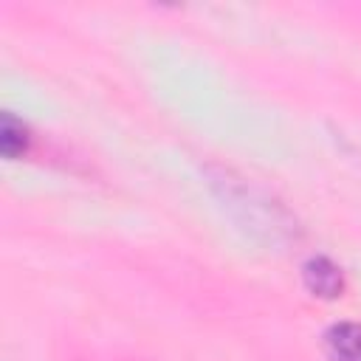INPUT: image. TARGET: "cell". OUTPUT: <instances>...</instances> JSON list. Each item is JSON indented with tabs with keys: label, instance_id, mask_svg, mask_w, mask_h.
Returning <instances> with one entry per match:
<instances>
[{
	"label": "cell",
	"instance_id": "1",
	"mask_svg": "<svg viewBox=\"0 0 361 361\" xmlns=\"http://www.w3.org/2000/svg\"><path fill=\"white\" fill-rule=\"evenodd\" d=\"M209 186L240 231L265 245H285L302 234L299 220L265 189L234 175L231 169H209Z\"/></svg>",
	"mask_w": 361,
	"mask_h": 361
},
{
	"label": "cell",
	"instance_id": "2",
	"mask_svg": "<svg viewBox=\"0 0 361 361\" xmlns=\"http://www.w3.org/2000/svg\"><path fill=\"white\" fill-rule=\"evenodd\" d=\"M302 282L319 299H336L344 290V274H341V268L330 257H324V254H316V257H307L305 259V265H302Z\"/></svg>",
	"mask_w": 361,
	"mask_h": 361
},
{
	"label": "cell",
	"instance_id": "3",
	"mask_svg": "<svg viewBox=\"0 0 361 361\" xmlns=\"http://www.w3.org/2000/svg\"><path fill=\"white\" fill-rule=\"evenodd\" d=\"M324 350L330 361H361V324L336 322L324 330Z\"/></svg>",
	"mask_w": 361,
	"mask_h": 361
},
{
	"label": "cell",
	"instance_id": "4",
	"mask_svg": "<svg viewBox=\"0 0 361 361\" xmlns=\"http://www.w3.org/2000/svg\"><path fill=\"white\" fill-rule=\"evenodd\" d=\"M25 149H28V127L20 118H14L11 113H3V118H0V152L8 161H14V158L25 155Z\"/></svg>",
	"mask_w": 361,
	"mask_h": 361
}]
</instances>
